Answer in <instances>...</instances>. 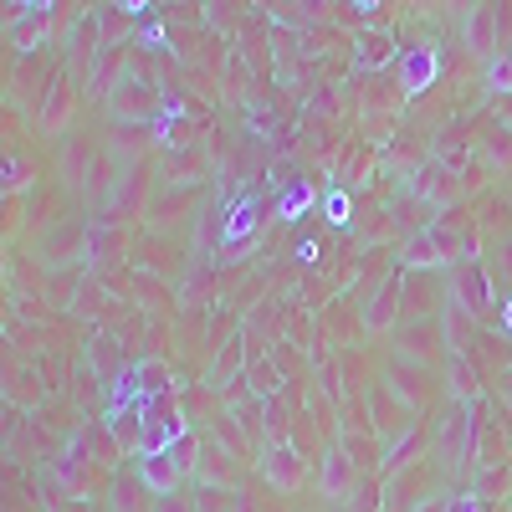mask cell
Returning <instances> with one entry per match:
<instances>
[{"mask_svg": "<svg viewBox=\"0 0 512 512\" xmlns=\"http://www.w3.org/2000/svg\"><path fill=\"white\" fill-rule=\"evenodd\" d=\"M88 231L93 221H57L47 236L36 241V256H41V267H52V272H67L72 262H82L88 256Z\"/></svg>", "mask_w": 512, "mask_h": 512, "instance_id": "1", "label": "cell"}, {"mask_svg": "<svg viewBox=\"0 0 512 512\" xmlns=\"http://www.w3.org/2000/svg\"><path fill=\"white\" fill-rule=\"evenodd\" d=\"M93 456L82 451V446H72V451H62V456H52L47 461V477L72 497V502H88V497H98V472H93Z\"/></svg>", "mask_w": 512, "mask_h": 512, "instance_id": "2", "label": "cell"}, {"mask_svg": "<svg viewBox=\"0 0 512 512\" xmlns=\"http://www.w3.org/2000/svg\"><path fill=\"white\" fill-rule=\"evenodd\" d=\"M149 185H154L149 164H134V169H128V175H123V185H118L113 205L103 210V221H108V226H123V221H139V216H149V205H154Z\"/></svg>", "mask_w": 512, "mask_h": 512, "instance_id": "3", "label": "cell"}, {"mask_svg": "<svg viewBox=\"0 0 512 512\" xmlns=\"http://www.w3.org/2000/svg\"><path fill=\"white\" fill-rule=\"evenodd\" d=\"M77 108H82V93H77V82L62 72V77L52 82L47 103H41V113H36V128H41L47 139H67V128H72Z\"/></svg>", "mask_w": 512, "mask_h": 512, "instance_id": "4", "label": "cell"}, {"mask_svg": "<svg viewBox=\"0 0 512 512\" xmlns=\"http://www.w3.org/2000/svg\"><path fill=\"white\" fill-rule=\"evenodd\" d=\"M446 323H436V318H420V323H405V333H400V354L410 359V364H441V359H451L446 354Z\"/></svg>", "mask_w": 512, "mask_h": 512, "instance_id": "5", "label": "cell"}, {"mask_svg": "<svg viewBox=\"0 0 512 512\" xmlns=\"http://www.w3.org/2000/svg\"><path fill=\"white\" fill-rule=\"evenodd\" d=\"M123 67H128V52H123V47H108V52L98 57V67L88 72V82H82V98L98 103V108H108V103L118 98V88L128 82Z\"/></svg>", "mask_w": 512, "mask_h": 512, "instance_id": "6", "label": "cell"}, {"mask_svg": "<svg viewBox=\"0 0 512 512\" xmlns=\"http://www.w3.org/2000/svg\"><path fill=\"white\" fill-rule=\"evenodd\" d=\"M118 185H123V164L108 154V149H98L93 154V164H88V180H82V200H88V210H108L113 205V195H118Z\"/></svg>", "mask_w": 512, "mask_h": 512, "instance_id": "7", "label": "cell"}, {"mask_svg": "<svg viewBox=\"0 0 512 512\" xmlns=\"http://www.w3.org/2000/svg\"><path fill=\"white\" fill-rule=\"evenodd\" d=\"M154 113H159V93L149 88V82H134V77H128L118 88V98L108 103L113 128H123V123H154Z\"/></svg>", "mask_w": 512, "mask_h": 512, "instance_id": "8", "label": "cell"}, {"mask_svg": "<svg viewBox=\"0 0 512 512\" xmlns=\"http://www.w3.org/2000/svg\"><path fill=\"white\" fill-rule=\"evenodd\" d=\"M354 487H359V461H354L349 451H328L323 466H318V492H323L328 502H349Z\"/></svg>", "mask_w": 512, "mask_h": 512, "instance_id": "9", "label": "cell"}, {"mask_svg": "<svg viewBox=\"0 0 512 512\" xmlns=\"http://www.w3.org/2000/svg\"><path fill=\"white\" fill-rule=\"evenodd\" d=\"M103 512H154V492L139 472H113L103 487Z\"/></svg>", "mask_w": 512, "mask_h": 512, "instance_id": "10", "label": "cell"}, {"mask_svg": "<svg viewBox=\"0 0 512 512\" xmlns=\"http://www.w3.org/2000/svg\"><path fill=\"white\" fill-rule=\"evenodd\" d=\"M154 144H159V134H154V123H123V128H113V139H108V154L118 159V164H144L149 154H154Z\"/></svg>", "mask_w": 512, "mask_h": 512, "instance_id": "11", "label": "cell"}, {"mask_svg": "<svg viewBox=\"0 0 512 512\" xmlns=\"http://www.w3.org/2000/svg\"><path fill=\"white\" fill-rule=\"evenodd\" d=\"M93 154H98V144H93L88 134H72V139L62 144V154H57V185H62V190H82Z\"/></svg>", "mask_w": 512, "mask_h": 512, "instance_id": "12", "label": "cell"}, {"mask_svg": "<svg viewBox=\"0 0 512 512\" xmlns=\"http://www.w3.org/2000/svg\"><path fill=\"white\" fill-rule=\"evenodd\" d=\"M139 477H144V487H149L154 502H159V497H175V492H180L185 466L175 461V451H159V456H144V461H139Z\"/></svg>", "mask_w": 512, "mask_h": 512, "instance_id": "13", "label": "cell"}, {"mask_svg": "<svg viewBox=\"0 0 512 512\" xmlns=\"http://www.w3.org/2000/svg\"><path fill=\"white\" fill-rule=\"evenodd\" d=\"M400 313H405V282L390 277V282L374 292V303H369V313H364V328H369V333H390Z\"/></svg>", "mask_w": 512, "mask_h": 512, "instance_id": "14", "label": "cell"}, {"mask_svg": "<svg viewBox=\"0 0 512 512\" xmlns=\"http://www.w3.org/2000/svg\"><path fill=\"white\" fill-rule=\"evenodd\" d=\"M390 390L405 400V405H425V400H431L436 395V384L431 379H425V369L420 364H410V359H400L395 369H390Z\"/></svg>", "mask_w": 512, "mask_h": 512, "instance_id": "15", "label": "cell"}, {"mask_svg": "<svg viewBox=\"0 0 512 512\" xmlns=\"http://www.w3.org/2000/svg\"><path fill=\"white\" fill-rule=\"evenodd\" d=\"M451 297H456V308L472 313V318L492 303V297H487V277H482L477 267H461V272L451 277Z\"/></svg>", "mask_w": 512, "mask_h": 512, "instance_id": "16", "label": "cell"}, {"mask_svg": "<svg viewBox=\"0 0 512 512\" xmlns=\"http://www.w3.org/2000/svg\"><path fill=\"white\" fill-rule=\"evenodd\" d=\"M195 205V190H169V195H154V205H149V226L154 231H169V226H180L185 221V210Z\"/></svg>", "mask_w": 512, "mask_h": 512, "instance_id": "17", "label": "cell"}, {"mask_svg": "<svg viewBox=\"0 0 512 512\" xmlns=\"http://www.w3.org/2000/svg\"><path fill=\"white\" fill-rule=\"evenodd\" d=\"M93 16V26H98V41H103V52L108 47H118V41L134 31V11H123V6H98V11H88Z\"/></svg>", "mask_w": 512, "mask_h": 512, "instance_id": "18", "label": "cell"}, {"mask_svg": "<svg viewBox=\"0 0 512 512\" xmlns=\"http://www.w3.org/2000/svg\"><path fill=\"white\" fill-rule=\"evenodd\" d=\"M466 47H472L477 57H497V31H492V11L477 6V11H466Z\"/></svg>", "mask_w": 512, "mask_h": 512, "instance_id": "19", "label": "cell"}, {"mask_svg": "<svg viewBox=\"0 0 512 512\" xmlns=\"http://www.w3.org/2000/svg\"><path fill=\"white\" fill-rule=\"evenodd\" d=\"M267 482L277 492H297L303 487V461H297L292 451H267Z\"/></svg>", "mask_w": 512, "mask_h": 512, "instance_id": "20", "label": "cell"}, {"mask_svg": "<svg viewBox=\"0 0 512 512\" xmlns=\"http://www.w3.org/2000/svg\"><path fill=\"white\" fill-rule=\"evenodd\" d=\"M88 256H93V262H113V256H123V231L108 226V221H93V231H88Z\"/></svg>", "mask_w": 512, "mask_h": 512, "instance_id": "21", "label": "cell"}, {"mask_svg": "<svg viewBox=\"0 0 512 512\" xmlns=\"http://www.w3.org/2000/svg\"><path fill=\"white\" fill-rule=\"evenodd\" d=\"M466 436H472V425H466V415H451L446 420V431H441V461L451 466H461V456H466Z\"/></svg>", "mask_w": 512, "mask_h": 512, "instance_id": "22", "label": "cell"}, {"mask_svg": "<svg viewBox=\"0 0 512 512\" xmlns=\"http://www.w3.org/2000/svg\"><path fill=\"white\" fill-rule=\"evenodd\" d=\"M195 477L210 482V487H236V482H241V466H231L226 451H210V456L200 461V472H195Z\"/></svg>", "mask_w": 512, "mask_h": 512, "instance_id": "23", "label": "cell"}, {"mask_svg": "<svg viewBox=\"0 0 512 512\" xmlns=\"http://www.w3.org/2000/svg\"><path fill=\"white\" fill-rule=\"evenodd\" d=\"M446 374H451V395L456 400H477V369L466 364V354H451L446 359Z\"/></svg>", "mask_w": 512, "mask_h": 512, "instance_id": "24", "label": "cell"}, {"mask_svg": "<svg viewBox=\"0 0 512 512\" xmlns=\"http://www.w3.org/2000/svg\"><path fill=\"white\" fill-rule=\"evenodd\" d=\"M0 190H11V195L36 190V164H31V159H16V164L6 169V180H0Z\"/></svg>", "mask_w": 512, "mask_h": 512, "instance_id": "25", "label": "cell"}, {"mask_svg": "<svg viewBox=\"0 0 512 512\" xmlns=\"http://www.w3.org/2000/svg\"><path fill=\"white\" fill-rule=\"evenodd\" d=\"M425 175H431V180H415L425 195H431V200H456V180H451V169H425Z\"/></svg>", "mask_w": 512, "mask_h": 512, "instance_id": "26", "label": "cell"}, {"mask_svg": "<svg viewBox=\"0 0 512 512\" xmlns=\"http://www.w3.org/2000/svg\"><path fill=\"white\" fill-rule=\"evenodd\" d=\"M420 446H425V431H420V425H410V436L390 451V466H410V456H415Z\"/></svg>", "mask_w": 512, "mask_h": 512, "instance_id": "27", "label": "cell"}, {"mask_svg": "<svg viewBox=\"0 0 512 512\" xmlns=\"http://www.w3.org/2000/svg\"><path fill=\"white\" fill-rule=\"evenodd\" d=\"M446 318H451V344H456V349H461V344H472V338H466V333H472V313H461V308H451Z\"/></svg>", "mask_w": 512, "mask_h": 512, "instance_id": "28", "label": "cell"}, {"mask_svg": "<svg viewBox=\"0 0 512 512\" xmlns=\"http://www.w3.org/2000/svg\"><path fill=\"white\" fill-rule=\"evenodd\" d=\"M354 512H384V507H379V487H374V482L354 487Z\"/></svg>", "mask_w": 512, "mask_h": 512, "instance_id": "29", "label": "cell"}, {"mask_svg": "<svg viewBox=\"0 0 512 512\" xmlns=\"http://www.w3.org/2000/svg\"><path fill=\"white\" fill-rule=\"evenodd\" d=\"M154 512H200V502H195V497H185V492H175V497H159V502H154Z\"/></svg>", "mask_w": 512, "mask_h": 512, "instance_id": "30", "label": "cell"}, {"mask_svg": "<svg viewBox=\"0 0 512 512\" xmlns=\"http://www.w3.org/2000/svg\"><path fill=\"white\" fill-rule=\"evenodd\" d=\"M231 364H241V344H231V349L221 354V364H216V369H210V384H221V374H226Z\"/></svg>", "mask_w": 512, "mask_h": 512, "instance_id": "31", "label": "cell"}, {"mask_svg": "<svg viewBox=\"0 0 512 512\" xmlns=\"http://www.w3.org/2000/svg\"><path fill=\"white\" fill-rule=\"evenodd\" d=\"M492 82L502 93H512V57H502V62H492Z\"/></svg>", "mask_w": 512, "mask_h": 512, "instance_id": "32", "label": "cell"}, {"mask_svg": "<svg viewBox=\"0 0 512 512\" xmlns=\"http://www.w3.org/2000/svg\"><path fill=\"white\" fill-rule=\"evenodd\" d=\"M420 512H446V502H441V497H431V502H425Z\"/></svg>", "mask_w": 512, "mask_h": 512, "instance_id": "33", "label": "cell"}, {"mask_svg": "<svg viewBox=\"0 0 512 512\" xmlns=\"http://www.w3.org/2000/svg\"><path fill=\"white\" fill-rule=\"evenodd\" d=\"M0 31H6V21H0Z\"/></svg>", "mask_w": 512, "mask_h": 512, "instance_id": "34", "label": "cell"}]
</instances>
